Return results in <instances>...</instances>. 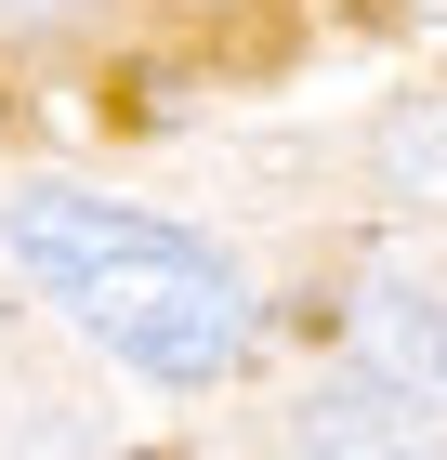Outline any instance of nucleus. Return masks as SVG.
Returning a JSON list of instances; mask_svg holds the SVG:
<instances>
[{
    "label": "nucleus",
    "mask_w": 447,
    "mask_h": 460,
    "mask_svg": "<svg viewBox=\"0 0 447 460\" xmlns=\"http://www.w3.org/2000/svg\"><path fill=\"white\" fill-rule=\"evenodd\" d=\"M13 263L145 382H224L250 342L237 263L198 250L184 224L119 211V198H13Z\"/></svg>",
    "instance_id": "nucleus-1"
},
{
    "label": "nucleus",
    "mask_w": 447,
    "mask_h": 460,
    "mask_svg": "<svg viewBox=\"0 0 447 460\" xmlns=\"http://www.w3.org/2000/svg\"><path fill=\"white\" fill-rule=\"evenodd\" d=\"M355 382H381L408 421H447V289L408 263H369L355 289Z\"/></svg>",
    "instance_id": "nucleus-2"
},
{
    "label": "nucleus",
    "mask_w": 447,
    "mask_h": 460,
    "mask_svg": "<svg viewBox=\"0 0 447 460\" xmlns=\"http://www.w3.org/2000/svg\"><path fill=\"white\" fill-rule=\"evenodd\" d=\"M303 460H434V434L395 408L381 382H329V394H303V434H290Z\"/></svg>",
    "instance_id": "nucleus-3"
},
{
    "label": "nucleus",
    "mask_w": 447,
    "mask_h": 460,
    "mask_svg": "<svg viewBox=\"0 0 447 460\" xmlns=\"http://www.w3.org/2000/svg\"><path fill=\"white\" fill-rule=\"evenodd\" d=\"M381 172H395V198L447 211V106H408V119H395V132H381Z\"/></svg>",
    "instance_id": "nucleus-4"
},
{
    "label": "nucleus",
    "mask_w": 447,
    "mask_h": 460,
    "mask_svg": "<svg viewBox=\"0 0 447 460\" xmlns=\"http://www.w3.org/2000/svg\"><path fill=\"white\" fill-rule=\"evenodd\" d=\"M0 13H40V0H0Z\"/></svg>",
    "instance_id": "nucleus-5"
}]
</instances>
